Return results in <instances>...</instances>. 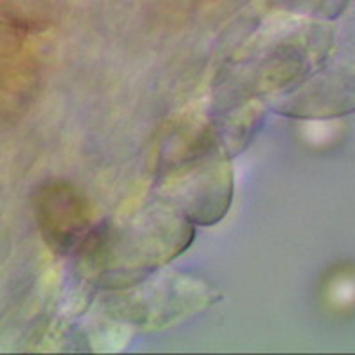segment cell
<instances>
[{
  "mask_svg": "<svg viewBox=\"0 0 355 355\" xmlns=\"http://www.w3.org/2000/svg\"><path fill=\"white\" fill-rule=\"evenodd\" d=\"M37 218L44 239L55 249H80L91 240V211L78 190L68 183H50L40 192Z\"/></svg>",
  "mask_w": 355,
  "mask_h": 355,
  "instance_id": "obj_1",
  "label": "cell"
}]
</instances>
